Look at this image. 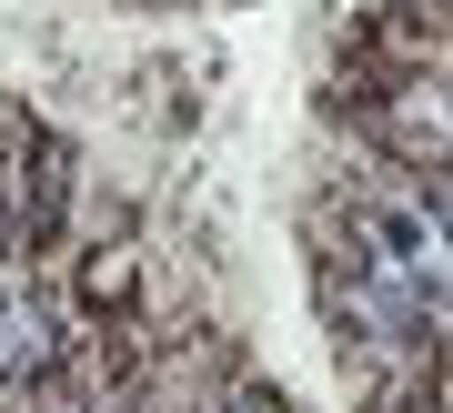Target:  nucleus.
I'll use <instances>...</instances> for the list:
<instances>
[{
    "label": "nucleus",
    "mask_w": 453,
    "mask_h": 413,
    "mask_svg": "<svg viewBox=\"0 0 453 413\" xmlns=\"http://www.w3.org/2000/svg\"><path fill=\"white\" fill-rule=\"evenodd\" d=\"M121 283H131V253H101L91 262V302H121Z\"/></svg>",
    "instance_id": "f257e3e1"
}]
</instances>
